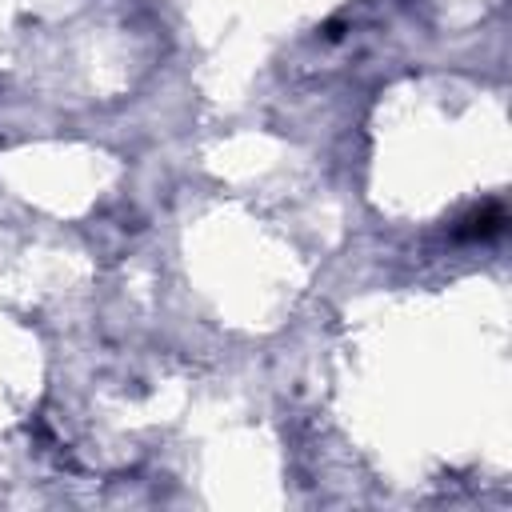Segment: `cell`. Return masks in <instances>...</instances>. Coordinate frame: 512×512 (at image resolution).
I'll list each match as a JSON object with an SVG mask.
<instances>
[{
    "label": "cell",
    "instance_id": "obj_1",
    "mask_svg": "<svg viewBox=\"0 0 512 512\" xmlns=\"http://www.w3.org/2000/svg\"><path fill=\"white\" fill-rule=\"evenodd\" d=\"M504 224H508V216H504L500 204H480V208H472L468 216L456 220L452 236L456 240H492V236L504 232Z\"/></svg>",
    "mask_w": 512,
    "mask_h": 512
}]
</instances>
